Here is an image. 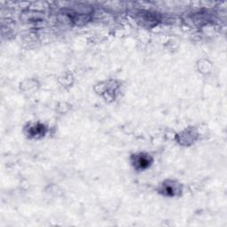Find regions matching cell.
<instances>
[{"mask_svg":"<svg viewBox=\"0 0 227 227\" xmlns=\"http://www.w3.org/2000/svg\"><path fill=\"white\" fill-rule=\"evenodd\" d=\"M136 163L139 166V168H145L149 165V160L146 159L145 156H140L137 159Z\"/></svg>","mask_w":227,"mask_h":227,"instance_id":"cell-1","label":"cell"}]
</instances>
